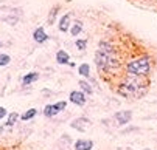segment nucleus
I'll return each mask as SVG.
<instances>
[{
  "mask_svg": "<svg viewBox=\"0 0 157 150\" xmlns=\"http://www.w3.org/2000/svg\"><path fill=\"white\" fill-rule=\"evenodd\" d=\"M82 31V23L79 22V20H78V22H75L72 27H70V34L75 37V36H78L79 33Z\"/></svg>",
  "mask_w": 157,
  "mask_h": 150,
  "instance_id": "obj_15",
  "label": "nucleus"
},
{
  "mask_svg": "<svg viewBox=\"0 0 157 150\" xmlns=\"http://www.w3.org/2000/svg\"><path fill=\"white\" fill-rule=\"evenodd\" d=\"M56 62L59 65H67V63L70 62V57H69V53L64 51V50H59L56 53Z\"/></svg>",
  "mask_w": 157,
  "mask_h": 150,
  "instance_id": "obj_11",
  "label": "nucleus"
},
{
  "mask_svg": "<svg viewBox=\"0 0 157 150\" xmlns=\"http://www.w3.org/2000/svg\"><path fill=\"white\" fill-rule=\"evenodd\" d=\"M95 65L101 73H114L120 68V57L109 40H101L95 53Z\"/></svg>",
  "mask_w": 157,
  "mask_h": 150,
  "instance_id": "obj_1",
  "label": "nucleus"
},
{
  "mask_svg": "<svg viewBox=\"0 0 157 150\" xmlns=\"http://www.w3.org/2000/svg\"><path fill=\"white\" fill-rule=\"evenodd\" d=\"M114 118H115V121H117L118 125H124V124H128V122L131 121L132 113H131L129 110H126V112H118V113L114 115Z\"/></svg>",
  "mask_w": 157,
  "mask_h": 150,
  "instance_id": "obj_6",
  "label": "nucleus"
},
{
  "mask_svg": "<svg viewBox=\"0 0 157 150\" xmlns=\"http://www.w3.org/2000/svg\"><path fill=\"white\" fill-rule=\"evenodd\" d=\"M148 85H149V82H148L146 76L128 74L126 79L120 85V95L124 98H140L145 95Z\"/></svg>",
  "mask_w": 157,
  "mask_h": 150,
  "instance_id": "obj_2",
  "label": "nucleus"
},
{
  "mask_svg": "<svg viewBox=\"0 0 157 150\" xmlns=\"http://www.w3.org/2000/svg\"><path fill=\"white\" fill-rule=\"evenodd\" d=\"M36 115H37V110H36V109H30V110H27L24 115H20V119H22V121H30V119H33Z\"/></svg>",
  "mask_w": 157,
  "mask_h": 150,
  "instance_id": "obj_14",
  "label": "nucleus"
},
{
  "mask_svg": "<svg viewBox=\"0 0 157 150\" xmlns=\"http://www.w3.org/2000/svg\"><path fill=\"white\" fill-rule=\"evenodd\" d=\"M75 47L78 48V50H86L87 48V39H78V40H75Z\"/></svg>",
  "mask_w": 157,
  "mask_h": 150,
  "instance_id": "obj_20",
  "label": "nucleus"
},
{
  "mask_svg": "<svg viewBox=\"0 0 157 150\" xmlns=\"http://www.w3.org/2000/svg\"><path fill=\"white\" fill-rule=\"evenodd\" d=\"M6 115H8L6 113V109H5V107H0V119H3Z\"/></svg>",
  "mask_w": 157,
  "mask_h": 150,
  "instance_id": "obj_21",
  "label": "nucleus"
},
{
  "mask_svg": "<svg viewBox=\"0 0 157 150\" xmlns=\"http://www.w3.org/2000/svg\"><path fill=\"white\" fill-rule=\"evenodd\" d=\"M67 107V102L65 101H59L56 104H50V105H45V109H44V115L47 118H52V116H56L58 113H61L64 109Z\"/></svg>",
  "mask_w": 157,
  "mask_h": 150,
  "instance_id": "obj_4",
  "label": "nucleus"
},
{
  "mask_svg": "<svg viewBox=\"0 0 157 150\" xmlns=\"http://www.w3.org/2000/svg\"><path fill=\"white\" fill-rule=\"evenodd\" d=\"M33 39L37 42V44H44V42L48 40V34L45 33L44 28H36L34 33H33Z\"/></svg>",
  "mask_w": 157,
  "mask_h": 150,
  "instance_id": "obj_9",
  "label": "nucleus"
},
{
  "mask_svg": "<svg viewBox=\"0 0 157 150\" xmlns=\"http://www.w3.org/2000/svg\"><path fill=\"white\" fill-rule=\"evenodd\" d=\"M72 14H64V16H61V19H59V31L61 33H67V31H70V20H72V17H70Z\"/></svg>",
  "mask_w": 157,
  "mask_h": 150,
  "instance_id": "obj_7",
  "label": "nucleus"
},
{
  "mask_svg": "<svg viewBox=\"0 0 157 150\" xmlns=\"http://www.w3.org/2000/svg\"><path fill=\"white\" fill-rule=\"evenodd\" d=\"M59 12V6H55L52 11H50V14H48V23L52 25V23H55V20H56V14Z\"/></svg>",
  "mask_w": 157,
  "mask_h": 150,
  "instance_id": "obj_19",
  "label": "nucleus"
},
{
  "mask_svg": "<svg viewBox=\"0 0 157 150\" xmlns=\"http://www.w3.org/2000/svg\"><path fill=\"white\" fill-rule=\"evenodd\" d=\"M75 130H78V132H81V133H84V132H87V128L92 125V122L89 121L87 118H76V119H73L72 121V124H70Z\"/></svg>",
  "mask_w": 157,
  "mask_h": 150,
  "instance_id": "obj_5",
  "label": "nucleus"
},
{
  "mask_svg": "<svg viewBox=\"0 0 157 150\" xmlns=\"http://www.w3.org/2000/svg\"><path fill=\"white\" fill-rule=\"evenodd\" d=\"M94 148V141L90 139H78L75 142V150H92Z\"/></svg>",
  "mask_w": 157,
  "mask_h": 150,
  "instance_id": "obj_10",
  "label": "nucleus"
},
{
  "mask_svg": "<svg viewBox=\"0 0 157 150\" xmlns=\"http://www.w3.org/2000/svg\"><path fill=\"white\" fill-rule=\"evenodd\" d=\"M78 73L82 77H89V76H90V67H89L87 63H81V65L78 67Z\"/></svg>",
  "mask_w": 157,
  "mask_h": 150,
  "instance_id": "obj_13",
  "label": "nucleus"
},
{
  "mask_svg": "<svg viewBox=\"0 0 157 150\" xmlns=\"http://www.w3.org/2000/svg\"><path fill=\"white\" fill-rule=\"evenodd\" d=\"M70 102H73L75 105H84L86 104V95L82 91H72L70 93Z\"/></svg>",
  "mask_w": 157,
  "mask_h": 150,
  "instance_id": "obj_8",
  "label": "nucleus"
},
{
  "mask_svg": "<svg viewBox=\"0 0 157 150\" xmlns=\"http://www.w3.org/2000/svg\"><path fill=\"white\" fill-rule=\"evenodd\" d=\"M19 118H20V116H19V113H16V112L10 113V116H8V121H6L5 127H11V125H14V124H16V121H17Z\"/></svg>",
  "mask_w": 157,
  "mask_h": 150,
  "instance_id": "obj_17",
  "label": "nucleus"
},
{
  "mask_svg": "<svg viewBox=\"0 0 157 150\" xmlns=\"http://www.w3.org/2000/svg\"><path fill=\"white\" fill-rule=\"evenodd\" d=\"M3 133V127H0V135H2Z\"/></svg>",
  "mask_w": 157,
  "mask_h": 150,
  "instance_id": "obj_22",
  "label": "nucleus"
},
{
  "mask_svg": "<svg viewBox=\"0 0 157 150\" xmlns=\"http://www.w3.org/2000/svg\"><path fill=\"white\" fill-rule=\"evenodd\" d=\"M39 79V73H36V71H31V73H27L25 76H24V79H22V84L25 85H31L33 82H36Z\"/></svg>",
  "mask_w": 157,
  "mask_h": 150,
  "instance_id": "obj_12",
  "label": "nucleus"
},
{
  "mask_svg": "<svg viewBox=\"0 0 157 150\" xmlns=\"http://www.w3.org/2000/svg\"><path fill=\"white\" fill-rule=\"evenodd\" d=\"M11 62V56L6 53H0V67H6Z\"/></svg>",
  "mask_w": 157,
  "mask_h": 150,
  "instance_id": "obj_16",
  "label": "nucleus"
},
{
  "mask_svg": "<svg viewBox=\"0 0 157 150\" xmlns=\"http://www.w3.org/2000/svg\"><path fill=\"white\" fill-rule=\"evenodd\" d=\"M79 87H81L82 93H87V95H92V93H94V90H92V87H90V84H87L86 80H79Z\"/></svg>",
  "mask_w": 157,
  "mask_h": 150,
  "instance_id": "obj_18",
  "label": "nucleus"
},
{
  "mask_svg": "<svg viewBox=\"0 0 157 150\" xmlns=\"http://www.w3.org/2000/svg\"><path fill=\"white\" fill-rule=\"evenodd\" d=\"M152 68V59L149 56H142L131 60L126 65V73L134 76H146Z\"/></svg>",
  "mask_w": 157,
  "mask_h": 150,
  "instance_id": "obj_3",
  "label": "nucleus"
}]
</instances>
